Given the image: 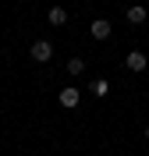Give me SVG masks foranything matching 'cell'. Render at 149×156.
Masks as SVG:
<instances>
[{
  "label": "cell",
  "instance_id": "1",
  "mask_svg": "<svg viewBox=\"0 0 149 156\" xmlns=\"http://www.w3.org/2000/svg\"><path fill=\"white\" fill-rule=\"evenodd\" d=\"M50 57H53V43H50V39H36V43H32V60L46 64Z\"/></svg>",
  "mask_w": 149,
  "mask_h": 156
},
{
  "label": "cell",
  "instance_id": "2",
  "mask_svg": "<svg viewBox=\"0 0 149 156\" xmlns=\"http://www.w3.org/2000/svg\"><path fill=\"white\" fill-rule=\"evenodd\" d=\"M146 64H149V60H146L142 50H131L128 57H124V68H128V71H146Z\"/></svg>",
  "mask_w": 149,
  "mask_h": 156
},
{
  "label": "cell",
  "instance_id": "3",
  "mask_svg": "<svg viewBox=\"0 0 149 156\" xmlns=\"http://www.w3.org/2000/svg\"><path fill=\"white\" fill-rule=\"evenodd\" d=\"M124 18H128V21H131V25H142V21H146V18H149V11H146V7H142V4H131V7H128V11H124Z\"/></svg>",
  "mask_w": 149,
  "mask_h": 156
},
{
  "label": "cell",
  "instance_id": "4",
  "mask_svg": "<svg viewBox=\"0 0 149 156\" xmlns=\"http://www.w3.org/2000/svg\"><path fill=\"white\" fill-rule=\"evenodd\" d=\"M78 99H82V92H78L75 85L60 89V107H78Z\"/></svg>",
  "mask_w": 149,
  "mask_h": 156
},
{
  "label": "cell",
  "instance_id": "5",
  "mask_svg": "<svg viewBox=\"0 0 149 156\" xmlns=\"http://www.w3.org/2000/svg\"><path fill=\"white\" fill-rule=\"evenodd\" d=\"M46 18H50V25H53V29H60V25H68V11H64V7H50Z\"/></svg>",
  "mask_w": 149,
  "mask_h": 156
},
{
  "label": "cell",
  "instance_id": "6",
  "mask_svg": "<svg viewBox=\"0 0 149 156\" xmlns=\"http://www.w3.org/2000/svg\"><path fill=\"white\" fill-rule=\"evenodd\" d=\"M110 32H114V25H110L107 18H96V21H92V36H96V39H107Z\"/></svg>",
  "mask_w": 149,
  "mask_h": 156
},
{
  "label": "cell",
  "instance_id": "7",
  "mask_svg": "<svg viewBox=\"0 0 149 156\" xmlns=\"http://www.w3.org/2000/svg\"><path fill=\"white\" fill-rule=\"evenodd\" d=\"M92 92H96V96L103 99V96L110 92V82H107V78H96V82H92Z\"/></svg>",
  "mask_w": 149,
  "mask_h": 156
},
{
  "label": "cell",
  "instance_id": "8",
  "mask_svg": "<svg viewBox=\"0 0 149 156\" xmlns=\"http://www.w3.org/2000/svg\"><path fill=\"white\" fill-rule=\"evenodd\" d=\"M64 68H68L71 75H82V71H85V60H82V57H71L68 64H64Z\"/></svg>",
  "mask_w": 149,
  "mask_h": 156
},
{
  "label": "cell",
  "instance_id": "9",
  "mask_svg": "<svg viewBox=\"0 0 149 156\" xmlns=\"http://www.w3.org/2000/svg\"><path fill=\"white\" fill-rule=\"evenodd\" d=\"M146 138H149V124H146Z\"/></svg>",
  "mask_w": 149,
  "mask_h": 156
}]
</instances>
